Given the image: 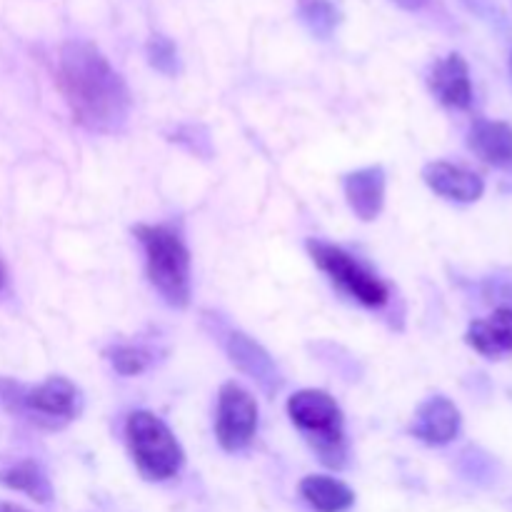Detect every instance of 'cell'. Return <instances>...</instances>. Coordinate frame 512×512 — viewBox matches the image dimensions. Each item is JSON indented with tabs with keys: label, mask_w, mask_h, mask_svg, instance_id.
<instances>
[{
	"label": "cell",
	"mask_w": 512,
	"mask_h": 512,
	"mask_svg": "<svg viewBox=\"0 0 512 512\" xmlns=\"http://www.w3.org/2000/svg\"><path fill=\"white\" fill-rule=\"evenodd\" d=\"M308 253L313 258V263L338 285L343 293H348L350 298L358 300L365 308H383L390 300V288L378 278L375 273H370L363 263L353 258L350 253H345L338 245L323 243V240H308Z\"/></svg>",
	"instance_id": "5b68a950"
},
{
	"label": "cell",
	"mask_w": 512,
	"mask_h": 512,
	"mask_svg": "<svg viewBox=\"0 0 512 512\" xmlns=\"http://www.w3.org/2000/svg\"><path fill=\"white\" fill-rule=\"evenodd\" d=\"M148 60L155 70L165 75L178 73V48L165 35H153L148 43Z\"/></svg>",
	"instance_id": "d6986e66"
},
{
	"label": "cell",
	"mask_w": 512,
	"mask_h": 512,
	"mask_svg": "<svg viewBox=\"0 0 512 512\" xmlns=\"http://www.w3.org/2000/svg\"><path fill=\"white\" fill-rule=\"evenodd\" d=\"M470 150L483 163L512 170V128L500 120H475L468 135Z\"/></svg>",
	"instance_id": "4fadbf2b"
},
{
	"label": "cell",
	"mask_w": 512,
	"mask_h": 512,
	"mask_svg": "<svg viewBox=\"0 0 512 512\" xmlns=\"http://www.w3.org/2000/svg\"><path fill=\"white\" fill-rule=\"evenodd\" d=\"M298 8L305 25L320 38H328L340 20L338 8L330 0H298Z\"/></svg>",
	"instance_id": "e0dca14e"
},
{
	"label": "cell",
	"mask_w": 512,
	"mask_h": 512,
	"mask_svg": "<svg viewBox=\"0 0 512 512\" xmlns=\"http://www.w3.org/2000/svg\"><path fill=\"white\" fill-rule=\"evenodd\" d=\"M0 512H25V510L15 508V505H0Z\"/></svg>",
	"instance_id": "44dd1931"
},
{
	"label": "cell",
	"mask_w": 512,
	"mask_h": 512,
	"mask_svg": "<svg viewBox=\"0 0 512 512\" xmlns=\"http://www.w3.org/2000/svg\"><path fill=\"white\" fill-rule=\"evenodd\" d=\"M510 73H512V60H510Z\"/></svg>",
	"instance_id": "603a6c76"
},
{
	"label": "cell",
	"mask_w": 512,
	"mask_h": 512,
	"mask_svg": "<svg viewBox=\"0 0 512 512\" xmlns=\"http://www.w3.org/2000/svg\"><path fill=\"white\" fill-rule=\"evenodd\" d=\"M258 430V403L238 383H225L218 393V415H215V438L220 448L238 453Z\"/></svg>",
	"instance_id": "8992f818"
},
{
	"label": "cell",
	"mask_w": 512,
	"mask_h": 512,
	"mask_svg": "<svg viewBox=\"0 0 512 512\" xmlns=\"http://www.w3.org/2000/svg\"><path fill=\"white\" fill-rule=\"evenodd\" d=\"M430 88H433L435 98L448 108H470L473 83H470V68L463 55L450 53L443 60H438L430 70Z\"/></svg>",
	"instance_id": "30bf717a"
},
{
	"label": "cell",
	"mask_w": 512,
	"mask_h": 512,
	"mask_svg": "<svg viewBox=\"0 0 512 512\" xmlns=\"http://www.w3.org/2000/svg\"><path fill=\"white\" fill-rule=\"evenodd\" d=\"M475 353L498 360L512 353V308H500L483 320H475L465 335Z\"/></svg>",
	"instance_id": "5bb4252c"
},
{
	"label": "cell",
	"mask_w": 512,
	"mask_h": 512,
	"mask_svg": "<svg viewBox=\"0 0 512 512\" xmlns=\"http://www.w3.org/2000/svg\"><path fill=\"white\" fill-rule=\"evenodd\" d=\"M135 238L145 250L150 285L173 308L190 303V250L168 225H135Z\"/></svg>",
	"instance_id": "7a4b0ae2"
},
{
	"label": "cell",
	"mask_w": 512,
	"mask_h": 512,
	"mask_svg": "<svg viewBox=\"0 0 512 512\" xmlns=\"http://www.w3.org/2000/svg\"><path fill=\"white\" fill-rule=\"evenodd\" d=\"M23 405L38 420H48L53 428L70 423L80 413V390L68 378L53 375L23 395Z\"/></svg>",
	"instance_id": "52a82bcc"
},
{
	"label": "cell",
	"mask_w": 512,
	"mask_h": 512,
	"mask_svg": "<svg viewBox=\"0 0 512 512\" xmlns=\"http://www.w3.org/2000/svg\"><path fill=\"white\" fill-rule=\"evenodd\" d=\"M228 355L235 368L243 370L248 378H253L268 395H273L280 388V383H283L278 365L273 363L268 350L260 343H255L250 335L230 333Z\"/></svg>",
	"instance_id": "ba28073f"
},
{
	"label": "cell",
	"mask_w": 512,
	"mask_h": 512,
	"mask_svg": "<svg viewBox=\"0 0 512 512\" xmlns=\"http://www.w3.org/2000/svg\"><path fill=\"white\" fill-rule=\"evenodd\" d=\"M105 355H108L115 373L120 375H140L150 365L148 350L135 348V345H115V348H110Z\"/></svg>",
	"instance_id": "ac0fdd59"
},
{
	"label": "cell",
	"mask_w": 512,
	"mask_h": 512,
	"mask_svg": "<svg viewBox=\"0 0 512 512\" xmlns=\"http://www.w3.org/2000/svg\"><path fill=\"white\" fill-rule=\"evenodd\" d=\"M343 190L350 210L360 220L370 223V220L378 218L385 203V170L380 165L355 170V173L345 175Z\"/></svg>",
	"instance_id": "7c38bea8"
},
{
	"label": "cell",
	"mask_w": 512,
	"mask_h": 512,
	"mask_svg": "<svg viewBox=\"0 0 512 512\" xmlns=\"http://www.w3.org/2000/svg\"><path fill=\"white\" fill-rule=\"evenodd\" d=\"M410 433L425 445H448L460 433V410L453 400L435 395L418 408Z\"/></svg>",
	"instance_id": "9c48e42d"
},
{
	"label": "cell",
	"mask_w": 512,
	"mask_h": 512,
	"mask_svg": "<svg viewBox=\"0 0 512 512\" xmlns=\"http://www.w3.org/2000/svg\"><path fill=\"white\" fill-rule=\"evenodd\" d=\"M300 495L315 512H348L355 505V493L338 478L308 475L300 480Z\"/></svg>",
	"instance_id": "9a60e30c"
},
{
	"label": "cell",
	"mask_w": 512,
	"mask_h": 512,
	"mask_svg": "<svg viewBox=\"0 0 512 512\" xmlns=\"http://www.w3.org/2000/svg\"><path fill=\"white\" fill-rule=\"evenodd\" d=\"M3 285H5V265L0 263V290H3Z\"/></svg>",
	"instance_id": "7402d4cb"
},
{
	"label": "cell",
	"mask_w": 512,
	"mask_h": 512,
	"mask_svg": "<svg viewBox=\"0 0 512 512\" xmlns=\"http://www.w3.org/2000/svg\"><path fill=\"white\" fill-rule=\"evenodd\" d=\"M0 483H3L5 488L15 490V493H25L30 500H35V503L40 505L53 500V488H50L48 475H45L43 468H40L38 463H33V460H23V463L13 465V468L3 470V473H0Z\"/></svg>",
	"instance_id": "2e32d148"
},
{
	"label": "cell",
	"mask_w": 512,
	"mask_h": 512,
	"mask_svg": "<svg viewBox=\"0 0 512 512\" xmlns=\"http://www.w3.org/2000/svg\"><path fill=\"white\" fill-rule=\"evenodd\" d=\"M423 180L433 193L455 200V203H475V200L483 198L485 190L480 175H475L473 170L460 168V165L445 163V160H435V163L425 165Z\"/></svg>",
	"instance_id": "8fae6325"
},
{
	"label": "cell",
	"mask_w": 512,
	"mask_h": 512,
	"mask_svg": "<svg viewBox=\"0 0 512 512\" xmlns=\"http://www.w3.org/2000/svg\"><path fill=\"white\" fill-rule=\"evenodd\" d=\"M395 3H398L400 8H405V10H418L420 5L425 3V0H395Z\"/></svg>",
	"instance_id": "ffe728a7"
},
{
	"label": "cell",
	"mask_w": 512,
	"mask_h": 512,
	"mask_svg": "<svg viewBox=\"0 0 512 512\" xmlns=\"http://www.w3.org/2000/svg\"><path fill=\"white\" fill-rule=\"evenodd\" d=\"M58 88L73 118L88 130L118 133L128 123V85L93 43L70 40L60 48Z\"/></svg>",
	"instance_id": "6da1fadb"
},
{
	"label": "cell",
	"mask_w": 512,
	"mask_h": 512,
	"mask_svg": "<svg viewBox=\"0 0 512 512\" xmlns=\"http://www.w3.org/2000/svg\"><path fill=\"white\" fill-rule=\"evenodd\" d=\"M125 438H128L130 455L143 475L150 483H163V480L175 478L185 463V453L175 435L170 433L168 425L148 410H138L125 423Z\"/></svg>",
	"instance_id": "277c9868"
},
{
	"label": "cell",
	"mask_w": 512,
	"mask_h": 512,
	"mask_svg": "<svg viewBox=\"0 0 512 512\" xmlns=\"http://www.w3.org/2000/svg\"><path fill=\"white\" fill-rule=\"evenodd\" d=\"M288 415L295 428L305 435L310 448L328 468L340 470L345 465V433L343 410L333 395L325 390L305 388L288 400Z\"/></svg>",
	"instance_id": "3957f363"
}]
</instances>
